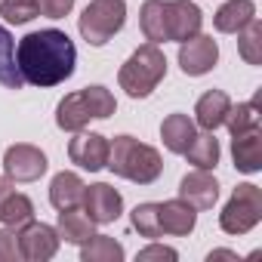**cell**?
<instances>
[{"instance_id": "16", "label": "cell", "mask_w": 262, "mask_h": 262, "mask_svg": "<svg viewBox=\"0 0 262 262\" xmlns=\"http://www.w3.org/2000/svg\"><path fill=\"white\" fill-rule=\"evenodd\" d=\"M56 231H59V241L74 244V247H83V244L96 234V222L86 216V210L80 213L77 207H71V210H59Z\"/></svg>"}, {"instance_id": "31", "label": "cell", "mask_w": 262, "mask_h": 262, "mask_svg": "<svg viewBox=\"0 0 262 262\" xmlns=\"http://www.w3.org/2000/svg\"><path fill=\"white\" fill-rule=\"evenodd\" d=\"M22 247H19V228H0V262H19Z\"/></svg>"}, {"instance_id": "2", "label": "cell", "mask_w": 262, "mask_h": 262, "mask_svg": "<svg viewBox=\"0 0 262 262\" xmlns=\"http://www.w3.org/2000/svg\"><path fill=\"white\" fill-rule=\"evenodd\" d=\"M105 167L114 176L129 179L136 185H151L164 173L161 151L145 145V142H139L136 136H114L108 142V164Z\"/></svg>"}, {"instance_id": "8", "label": "cell", "mask_w": 262, "mask_h": 262, "mask_svg": "<svg viewBox=\"0 0 262 262\" xmlns=\"http://www.w3.org/2000/svg\"><path fill=\"white\" fill-rule=\"evenodd\" d=\"M19 247H22V259L28 262H47L56 256L59 250V231L47 222H25L19 225Z\"/></svg>"}, {"instance_id": "21", "label": "cell", "mask_w": 262, "mask_h": 262, "mask_svg": "<svg viewBox=\"0 0 262 262\" xmlns=\"http://www.w3.org/2000/svg\"><path fill=\"white\" fill-rule=\"evenodd\" d=\"M256 19V4L253 0H228V4H222L213 16V25L216 31L222 34H237L244 25H250Z\"/></svg>"}, {"instance_id": "30", "label": "cell", "mask_w": 262, "mask_h": 262, "mask_svg": "<svg viewBox=\"0 0 262 262\" xmlns=\"http://www.w3.org/2000/svg\"><path fill=\"white\" fill-rule=\"evenodd\" d=\"M83 96H86V102H90V111H93V117H99V120H105V117H111L114 111H117V102H114V96L105 90V86H83Z\"/></svg>"}, {"instance_id": "17", "label": "cell", "mask_w": 262, "mask_h": 262, "mask_svg": "<svg viewBox=\"0 0 262 262\" xmlns=\"http://www.w3.org/2000/svg\"><path fill=\"white\" fill-rule=\"evenodd\" d=\"M90 120H93V111H90V102H86L83 90L68 93L56 108V123H59V129H65V133H77V129H83Z\"/></svg>"}, {"instance_id": "10", "label": "cell", "mask_w": 262, "mask_h": 262, "mask_svg": "<svg viewBox=\"0 0 262 262\" xmlns=\"http://www.w3.org/2000/svg\"><path fill=\"white\" fill-rule=\"evenodd\" d=\"M68 158L80 170L99 173L108 164V139L99 136V133H80V129H77V136L68 142Z\"/></svg>"}, {"instance_id": "14", "label": "cell", "mask_w": 262, "mask_h": 262, "mask_svg": "<svg viewBox=\"0 0 262 262\" xmlns=\"http://www.w3.org/2000/svg\"><path fill=\"white\" fill-rule=\"evenodd\" d=\"M158 216H161V231L164 234H173V237H185L198 225V210L188 201H182V198H173V201L158 204Z\"/></svg>"}, {"instance_id": "18", "label": "cell", "mask_w": 262, "mask_h": 262, "mask_svg": "<svg viewBox=\"0 0 262 262\" xmlns=\"http://www.w3.org/2000/svg\"><path fill=\"white\" fill-rule=\"evenodd\" d=\"M194 133H198V126L188 114H167L161 123V139H164L167 151H173V155H185Z\"/></svg>"}, {"instance_id": "29", "label": "cell", "mask_w": 262, "mask_h": 262, "mask_svg": "<svg viewBox=\"0 0 262 262\" xmlns=\"http://www.w3.org/2000/svg\"><path fill=\"white\" fill-rule=\"evenodd\" d=\"M0 16L10 25H28L31 19L40 16L37 0H0Z\"/></svg>"}, {"instance_id": "1", "label": "cell", "mask_w": 262, "mask_h": 262, "mask_svg": "<svg viewBox=\"0 0 262 262\" xmlns=\"http://www.w3.org/2000/svg\"><path fill=\"white\" fill-rule=\"evenodd\" d=\"M16 65H19L25 83L56 86V83H65L74 74L77 50H74V43L65 31L43 28V31H31L19 40Z\"/></svg>"}, {"instance_id": "5", "label": "cell", "mask_w": 262, "mask_h": 262, "mask_svg": "<svg viewBox=\"0 0 262 262\" xmlns=\"http://www.w3.org/2000/svg\"><path fill=\"white\" fill-rule=\"evenodd\" d=\"M259 219H262V188L253 182H241L219 213V228L225 234H247L250 228L259 225Z\"/></svg>"}, {"instance_id": "33", "label": "cell", "mask_w": 262, "mask_h": 262, "mask_svg": "<svg viewBox=\"0 0 262 262\" xmlns=\"http://www.w3.org/2000/svg\"><path fill=\"white\" fill-rule=\"evenodd\" d=\"M37 10L47 19H65L74 10V0H37Z\"/></svg>"}, {"instance_id": "25", "label": "cell", "mask_w": 262, "mask_h": 262, "mask_svg": "<svg viewBox=\"0 0 262 262\" xmlns=\"http://www.w3.org/2000/svg\"><path fill=\"white\" fill-rule=\"evenodd\" d=\"M259 120H262V111H259V102L253 99V102L231 105L222 126H228L231 136H244V133H253V129H259Z\"/></svg>"}, {"instance_id": "15", "label": "cell", "mask_w": 262, "mask_h": 262, "mask_svg": "<svg viewBox=\"0 0 262 262\" xmlns=\"http://www.w3.org/2000/svg\"><path fill=\"white\" fill-rule=\"evenodd\" d=\"M228 108H231L228 93H222V90H207V93L198 99V105H194V120H198L201 129L216 133V129L225 123V117H228Z\"/></svg>"}, {"instance_id": "26", "label": "cell", "mask_w": 262, "mask_h": 262, "mask_svg": "<svg viewBox=\"0 0 262 262\" xmlns=\"http://www.w3.org/2000/svg\"><path fill=\"white\" fill-rule=\"evenodd\" d=\"M123 256H126L123 247L108 234H93L80 250L83 262H123Z\"/></svg>"}, {"instance_id": "34", "label": "cell", "mask_w": 262, "mask_h": 262, "mask_svg": "<svg viewBox=\"0 0 262 262\" xmlns=\"http://www.w3.org/2000/svg\"><path fill=\"white\" fill-rule=\"evenodd\" d=\"M207 259H237V253H231V250H213Z\"/></svg>"}, {"instance_id": "7", "label": "cell", "mask_w": 262, "mask_h": 262, "mask_svg": "<svg viewBox=\"0 0 262 262\" xmlns=\"http://www.w3.org/2000/svg\"><path fill=\"white\" fill-rule=\"evenodd\" d=\"M216 62H219V47H216L213 34H194L179 43V68L188 77L210 74L216 68Z\"/></svg>"}, {"instance_id": "6", "label": "cell", "mask_w": 262, "mask_h": 262, "mask_svg": "<svg viewBox=\"0 0 262 262\" xmlns=\"http://www.w3.org/2000/svg\"><path fill=\"white\" fill-rule=\"evenodd\" d=\"M47 167H50L47 155L37 145H28V142H16L4 155V173L13 182H37L47 173Z\"/></svg>"}, {"instance_id": "4", "label": "cell", "mask_w": 262, "mask_h": 262, "mask_svg": "<svg viewBox=\"0 0 262 262\" xmlns=\"http://www.w3.org/2000/svg\"><path fill=\"white\" fill-rule=\"evenodd\" d=\"M126 25V4L123 0H90L77 28L90 47H105L120 28Z\"/></svg>"}, {"instance_id": "22", "label": "cell", "mask_w": 262, "mask_h": 262, "mask_svg": "<svg viewBox=\"0 0 262 262\" xmlns=\"http://www.w3.org/2000/svg\"><path fill=\"white\" fill-rule=\"evenodd\" d=\"M139 28L148 43H167V0H145L139 10Z\"/></svg>"}, {"instance_id": "9", "label": "cell", "mask_w": 262, "mask_h": 262, "mask_svg": "<svg viewBox=\"0 0 262 262\" xmlns=\"http://www.w3.org/2000/svg\"><path fill=\"white\" fill-rule=\"evenodd\" d=\"M83 210L96 225H108L117 222L123 213V198L117 188H111L108 182H96L83 191Z\"/></svg>"}, {"instance_id": "11", "label": "cell", "mask_w": 262, "mask_h": 262, "mask_svg": "<svg viewBox=\"0 0 262 262\" xmlns=\"http://www.w3.org/2000/svg\"><path fill=\"white\" fill-rule=\"evenodd\" d=\"M201 25H204V13L198 4H191V0H167V34H170V40L182 43V40L201 34Z\"/></svg>"}, {"instance_id": "28", "label": "cell", "mask_w": 262, "mask_h": 262, "mask_svg": "<svg viewBox=\"0 0 262 262\" xmlns=\"http://www.w3.org/2000/svg\"><path fill=\"white\" fill-rule=\"evenodd\" d=\"M129 222H133V228L142 234V237H148V241H155V237H161L164 231H161V216H158V204H139L136 210H133V216H129Z\"/></svg>"}, {"instance_id": "12", "label": "cell", "mask_w": 262, "mask_h": 262, "mask_svg": "<svg viewBox=\"0 0 262 262\" xmlns=\"http://www.w3.org/2000/svg\"><path fill=\"white\" fill-rule=\"evenodd\" d=\"M34 219V204L28 194L16 191V182L10 176H0V222L19 228Z\"/></svg>"}, {"instance_id": "19", "label": "cell", "mask_w": 262, "mask_h": 262, "mask_svg": "<svg viewBox=\"0 0 262 262\" xmlns=\"http://www.w3.org/2000/svg\"><path fill=\"white\" fill-rule=\"evenodd\" d=\"M83 191H86L83 179H80L77 173L62 170V173H56L53 182H50V204H53L56 210H71V207L83 204Z\"/></svg>"}, {"instance_id": "23", "label": "cell", "mask_w": 262, "mask_h": 262, "mask_svg": "<svg viewBox=\"0 0 262 262\" xmlns=\"http://www.w3.org/2000/svg\"><path fill=\"white\" fill-rule=\"evenodd\" d=\"M185 158L194 170H216L219 164V139L210 133V129H204V133H194L191 145L185 148Z\"/></svg>"}, {"instance_id": "13", "label": "cell", "mask_w": 262, "mask_h": 262, "mask_svg": "<svg viewBox=\"0 0 262 262\" xmlns=\"http://www.w3.org/2000/svg\"><path fill=\"white\" fill-rule=\"evenodd\" d=\"M179 198L188 201L194 210H213L219 201V182L210 176V170H194V173L182 176Z\"/></svg>"}, {"instance_id": "32", "label": "cell", "mask_w": 262, "mask_h": 262, "mask_svg": "<svg viewBox=\"0 0 262 262\" xmlns=\"http://www.w3.org/2000/svg\"><path fill=\"white\" fill-rule=\"evenodd\" d=\"M136 259H139V262H164V259H167V262H176L179 253H176L173 247H164V244H148L145 250L136 253Z\"/></svg>"}, {"instance_id": "24", "label": "cell", "mask_w": 262, "mask_h": 262, "mask_svg": "<svg viewBox=\"0 0 262 262\" xmlns=\"http://www.w3.org/2000/svg\"><path fill=\"white\" fill-rule=\"evenodd\" d=\"M0 83L7 90H22L25 86V77L16 65V40L4 25H0Z\"/></svg>"}, {"instance_id": "27", "label": "cell", "mask_w": 262, "mask_h": 262, "mask_svg": "<svg viewBox=\"0 0 262 262\" xmlns=\"http://www.w3.org/2000/svg\"><path fill=\"white\" fill-rule=\"evenodd\" d=\"M237 53L247 65H262V22L253 19L237 31Z\"/></svg>"}, {"instance_id": "3", "label": "cell", "mask_w": 262, "mask_h": 262, "mask_svg": "<svg viewBox=\"0 0 262 262\" xmlns=\"http://www.w3.org/2000/svg\"><path fill=\"white\" fill-rule=\"evenodd\" d=\"M164 77H167V56L158 43H142L117 71V83L129 99H148Z\"/></svg>"}, {"instance_id": "20", "label": "cell", "mask_w": 262, "mask_h": 262, "mask_svg": "<svg viewBox=\"0 0 262 262\" xmlns=\"http://www.w3.org/2000/svg\"><path fill=\"white\" fill-rule=\"evenodd\" d=\"M231 158H234V167L247 176L262 170V136H259V129L244 133V136H231Z\"/></svg>"}]
</instances>
